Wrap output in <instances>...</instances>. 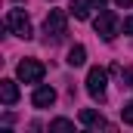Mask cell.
I'll return each mask as SVG.
<instances>
[{"instance_id": "cell-1", "label": "cell", "mask_w": 133, "mask_h": 133, "mask_svg": "<svg viewBox=\"0 0 133 133\" xmlns=\"http://www.w3.org/2000/svg\"><path fill=\"white\" fill-rule=\"evenodd\" d=\"M43 34H46V43H59L68 34V16L62 9H50V16L43 22Z\"/></svg>"}, {"instance_id": "cell-2", "label": "cell", "mask_w": 133, "mask_h": 133, "mask_svg": "<svg viewBox=\"0 0 133 133\" xmlns=\"http://www.w3.org/2000/svg\"><path fill=\"white\" fill-rule=\"evenodd\" d=\"M6 28H9V34H16V37H22V40H31L34 37L25 9H9V12H6Z\"/></svg>"}, {"instance_id": "cell-3", "label": "cell", "mask_w": 133, "mask_h": 133, "mask_svg": "<svg viewBox=\"0 0 133 133\" xmlns=\"http://www.w3.org/2000/svg\"><path fill=\"white\" fill-rule=\"evenodd\" d=\"M93 28H96V34H99L102 40H115L118 37V31H121V22H118V16L111 12V9H105V12H99V19L93 22Z\"/></svg>"}, {"instance_id": "cell-4", "label": "cell", "mask_w": 133, "mask_h": 133, "mask_svg": "<svg viewBox=\"0 0 133 133\" xmlns=\"http://www.w3.org/2000/svg\"><path fill=\"white\" fill-rule=\"evenodd\" d=\"M105 84H108V71H105V68L96 65V68L87 71V93H90L96 102L105 99Z\"/></svg>"}, {"instance_id": "cell-5", "label": "cell", "mask_w": 133, "mask_h": 133, "mask_svg": "<svg viewBox=\"0 0 133 133\" xmlns=\"http://www.w3.org/2000/svg\"><path fill=\"white\" fill-rule=\"evenodd\" d=\"M43 62H37V59H22L19 68H16V74H19V81L22 84H40L43 81Z\"/></svg>"}, {"instance_id": "cell-6", "label": "cell", "mask_w": 133, "mask_h": 133, "mask_svg": "<svg viewBox=\"0 0 133 133\" xmlns=\"http://www.w3.org/2000/svg\"><path fill=\"white\" fill-rule=\"evenodd\" d=\"M53 102H56V90L53 87H43V84L34 87V93H31V105L34 108H50Z\"/></svg>"}, {"instance_id": "cell-7", "label": "cell", "mask_w": 133, "mask_h": 133, "mask_svg": "<svg viewBox=\"0 0 133 133\" xmlns=\"http://www.w3.org/2000/svg\"><path fill=\"white\" fill-rule=\"evenodd\" d=\"M81 124H84V127H102V130H115V124H108V121L102 118L99 111H93V108H81Z\"/></svg>"}, {"instance_id": "cell-8", "label": "cell", "mask_w": 133, "mask_h": 133, "mask_svg": "<svg viewBox=\"0 0 133 133\" xmlns=\"http://www.w3.org/2000/svg\"><path fill=\"white\" fill-rule=\"evenodd\" d=\"M0 99H3V105H16V102H19V87H16V81H0Z\"/></svg>"}, {"instance_id": "cell-9", "label": "cell", "mask_w": 133, "mask_h": 133, "mask_svg": "<svg viewBox=\"0 0 133 133\" xmlns=\"http://www.w3.org/2000/svg\"><path fill=\"white\" fill-rule=\"evenodd\" d=\"M65 62H68L71 68H81L84 62H87V50H84L81 43H74V46L68 50V59H65Z\"/></svg>"}, {"instance_id": "cell-10", "label": "cell", "mask_w": 133, "mask_h": 133, "mask_svg": "<svg viewBox=\"0 0 133 133\" xmlns=\"http://www.w3.org/2000/svg\"><path fill=\"white\" fill-rule=\"evenodd\" d=\"M68 12H71L74 19H90V3H87V0H74V3L68 6Z\"/></svg>"}, {"instance_id": "cell-11", "label": "cell", "mask_w": 133, "mask_h": 133, "mask_svg": "<svg viewBox=\"0 0 133 133\" xmlns=\"http://www.w3.org/2000/svg\"><path fill=\"white\" fill-rule=\"evenodd\" d=\"M50 130H56V133H71V130H74V124H71L68 118H56V121L50 124Z\"/></svg>"}, {"instance_id": "cell-12", "label": "cell", "mask_w": 133, "mask_h": 133, "mask_svg": "<svg viewBox=\"0 0 133 133\" xmlns=\"http://www.w3.org/2000/svg\"><path fill=\"white\" fill-rule=\"evenodd\" d=\"M121 118H124V124H130V127H133V102H127V105L121 108Z\"/></svg>"}, {"instance_id": "cell-13", "label": "cell", "mask_w": 133, "mask_h": 133, "mask_svg": "<svg viewBox=\"0 0 133 133\" xmlns=\"http://www.w3.org/2000/svg\"><path fill=\"white\" fill-rule=\"evenodd\" d=\"M121 87H133V68H121Z\"/></svg>"}, {"instance_id": "cell-14", "label": "cell", "mask_w": 133, "mask_h": 133, "mask_svg": "<svg viewBox=\"0 0 133 133\" xmlns=\"http://www.w3.org/2000/svg\"><path fill=\"white\" fill-rule=\"evenodd\" d=\"M124 31H127V34L133 37V19H124Z\"/></svg>"}, {"instance_id": "cell-15", "label": "cell", "mask_w": 133, "mask_h": 133, "mask_svg": "<svg viewBox=\"0 0 133 133\" xmlns=\"http://www.w3.org/2000/svg\"><path fill=\"white\" fill-rule=\"evenodd\" d=\"M87 3H90V6H96V9H102V6H105V0H87Z\"/></svg>"}, {"instance_id": "cell-16", "label": "cell", "mask_w": 133, "mask_h": 133, "mask_svg": "<svg viewBox=\"0 0 133 133\" xmlns=\"http://www.w3.org/2000/svg\"><path fill=\"white\" fill-rule=\"evenodd\" d=\"M115 3H118V6H124V9H127V6H133V0H115Z\"/></svg>"}]
</instances>
